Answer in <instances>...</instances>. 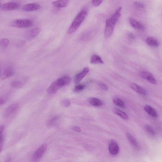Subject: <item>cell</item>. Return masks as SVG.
Masks as SVG:
<instances>
[{"label":"cell","instance_id":"1","mask_svg":"<svg viewBox=\"0 0 162 162\" xmlns=\"http://www.w3.org/2000/svg\"><path fill=\"white\" fill-rule=\"evenodd\" d=\"M71 81V78L68 76L56 80L48 87L47 89L48 93L51 94H55L59 89L69 84Z\"/></svg>","mask_w":162,"mask_h":162},{"label":"cell","instance_id":"2","mask_svg":"<svg viewBox=\"0 0 162 162\" xmlns=\"http://www.w3.org/2000/svg\"><path fill=\"white\" fill-rule=\"evenodd\" d=\"M87 14L86 10H82L77 15L68 29L69 34L73 33L77 30L85 19Z\"/></svg>","mask_w":162,"mask_h":162},{"label":"cell","instance_id":"3","mask_svg":"<svg viewBox=\"0 0 162 162\" xmlns=\"http://www.w3.org/2000/svg\"><path fill=\"white\" fill-rule=\"evenodd\" d=\"M33 22L29 19H17L14 20L11 23V25L16 27L25 28L31 26Z\"/></svg>","mask_w":162,"mask_h":162},{"label":"cell","instance_id":"4","mask_svg":"<svg viewBox=\"0 0 162 162\" xmlns=\"http://www.w3.org/2000/svg\"><path fill=\"white\" fill-rule=\"evenodd\" d=\"M47 148L46 144H43L36 151L32 156V162H38L46 152Z\"/></svg>","mask_w":162,"mask_h":162},{"label":"cell","instance_id":"5","mask_svg":"<svg viewBox=\"0 0 162 162\" xmlns=\"http://www.w3.org/2000/svg\"><path fill=\"white\" fill-rule=\"evenodd\" d=\"M139 75L140 77L146 80L149 82L153 84H157V81L152 73L147 71H143L140 73Z\"/></svg>","mask_w":162,"mask_h":162},{"label":"cell","instance_id":"6","mask_svg":"<svg viewBox=\"0 0 162 162\" xmlns=\"http://www.w3.org/2000/svg\"><path fill=\"white\" fill-rule=\"evenodd\" d=\"M41 31V30L39 28H35L29 30L25 33V38L27 40H32L38 35Z\"/></svg>","mask_w":162,"mask_h":162},{"label":"cell","instance_id":"7","mask_svg":"<svg viewBox=\"0 0 162 162\" xmlns=\"http://www.w3.org/2000/svg\"><path fill=\"white\" fill-rule=\"evenodd\" d=\"M20 5V4L18 2H9L3 4L1 7V9L4 11L13 10L19 8Z\"/></svg>","mask_w":162,"mask_h":162},{"label":"cell","instance_id":"8","mask_svg":"<svg viewBox=\"0 0 162 162\" xmlns=\"http://www.w3.org/2000/svg\"><path fill=\"white\" fill-rule=\"evenodd\" d=\"M19 107L18 104H14L8 107L4 113V116L5 117H8L12 115L17 111Z\"/></svg>","mask_w":162,"mask_h":162},{"label":"cell","instance_id":"9","mask_svg":"<svg viewBox=\"0 0 162 162\" xmlns=\"http://www.w3.org/2000/svg\"><path fill=\"white\" fill-rule=\"evenodd\" d=\"M106 25L105 35L106 38L107 39L112 35L114 29L115 25L109 22H107Z\"/></svg>","mask_w":162,"mask_h":162},{"label":"cell","instance_id":"10","mask_svg":"<svg viewBox=\"0 0 162 162\" xmlns=\"http://www.w3.org/2000/svg\"><path fill=\"white\" fill-rule=\"evenodd\" d=\"M89 71L88 68H85L82 71L75 75L74 79V82L76 83H79L88 74Z\"/></svg>","mask_w":162,"mask_h":162},{"label":"cell","instance_id":"11","mask_svg":"<svg viewBox=\"0 0 162 162\" xmlns=\"http://www.w3.org/2000/svg\"><path fill=\"white\" fill-rule=\"evenodd\" d=\"M119 150V147L116 142L114 140H112L109 147L110 153L112 155H116L118 153Z\"/></svg>","mask_w":162,"mask_h":162},{"label":"cell","instance_id":"12","mask_svg":"<svg viewBox=\"0 0 162 162\" xmlns=\"http://www.w3.org/2000/svg\"><path fill=\"white\" fill-rule=\"evenodd\" d=\"M14 73L13 69L10 67L5 68L1 75V79L4 80L11 77Z\"/></svg>","mask_w":162,"mask_h":162},{"label":"cell","instance_id":"13","mask_svg":"<svg viewBox=\"0 0 162 162\" xmlns=\"http://www.w3.org/2000/svg\"><path fill=\"white\" fill-rule=\"evenodd\" d=\"M40 6L39 4L31 3L27 4L23 8V10L26 12H32L39 9Z\"/></svg>","mask_w":162,"mask_h":162},{"label":"cell","instance_id":"14","mask_svg":"<svg viewBox=\"0 0 162 162\" xmlns=\"http://www.w3.org/2000/svg\"><path fill=\"white\" fill-rule=\"evenodd\" d=\"M131 25L135 29L139 30H143L145 29L144 25L135 19L131 18L129 19Z\"/></svg>","mask_w":162,"mask_h":162},{"label":"cell","instance_id":"15","mask_svg":"<svg viewBox=\"0 0 162 162\" xmlns=\"http://www.w3.org/2000/svg\"><path fill=\"white\" fill-rule=\"evenodd\" d=\"M129 86L132 89L139 94L143 95L146 94L145 90L136 83H131L129 84Z\"/></svg>","mask_w":162,"mask_h":162},{"label":"cell","instance_id":"16","mask_svg":"<svg viewBox=\"0 0 162 162\" xmlns=\"http://www.w3.org/2000/svg\"><path fill=\"white\" fill-rule=\"evenodd\" d=\"M126 136L129 141L135 149L139 150L140 149L139 145L137 140L130 134L127 133Z\"/></svg>","mask_w":162,"mask_h":162},{"label":"cell","instance_id":"17","mask_svg":"<svg viewBox=\"0 0 162 162\" xmlns=\"http://www.w3.org/2000/svg\"><path fill=\"white\" fill-rule=\"evenodd\" d=\"M145 111L151 116L157 117L158 114L157 112L152 107L149 105L145 106L144 107Z\"/></svg>","mask_w":162,"mask_h":162},{"label":"cell","instance_id":"18","mask_svg":"<svg viewBox=\"0 0 162 162\" xmlns=\"http://www.w3.org/2000/svg\"><path fill=\"white\" fill-rule=\"evenodd\" d=\"M147 44L150 46L156 47L159 45L158 41L152 37H148L146 39Z\"/></svg>","mask_w":162,"mask_h":162},{"label":"cell","instance_id":"19","mask_svg":"<svg viewBox=\"0 0 162 162\" xmlns=\"http://www.w3.org/2000/svg\"><path fill=\"white\" fill-rule=\"evenodd\" d=\"M88 101L89 103L94 106L100 107L103 105L102 101L98 98H91L89 99Z\"/></svg>","mask_w":162,"mask_h":162},{"label":"cell","instance_id":"20","mask_svg":"<svg viewBox=\"0 0 162 162\" xmlns=\"http://www.w3.org/2000/svg\"><path fill=\"white\" fill-rule=\"evenodd\" d=\"M90 62L93 64H103L104 62L101 57L97 55H94L91 57V59Z\"/></svg>","mask_w":162,"mask_h":162},{"label":"cell","instance_id":"21","mask_svg":"<svg viewBox=\"0 0 162 162\" xmlns=\"http://www.w3.org/2000/svg\"><path fill=\"white\" fill-rule=\"evenodd\" d=\"M68 1L66 0L57 1L53 2L52 4L56 7L62 8L66 7L68 4Z\"/></svg>","mask_w":162,"mask_h":162},{"label":"cell","instance_id":"22","mask_svg":"<svg viewBox=\"0 0 162 162\" xmlns=\"http://www.w3.org/2000/svg\"><path fill=\"white\" fill-rule=\"evenodd\" d=\"M113 112L115 114L121 117L124 120H128V116L125 112L117 109H115L113 110Z\"/></svg>","mask_w":162,"mask_h":162},{"label":"cell","instance_id":"23","mask_svg":"<svg viewBox=\"0 0 162 162\" xmlns=\"http://www.w3.org/2000/svg\"><path fill=\"white\" fill-rule=\"evenodd\" d=\"M113 102L116 106L122 108L125 107V102L121 99L118 98H115L113 99Z\"/></svg>","mask_w":162,"mask_h":162},{"label":"cell","instance_id":"24","mask_svg":"<svg viewBox=\"0 0 162 162\" xmlns=\"http://www.w3.org/2000/svg\"><path fill=\"white\" fill-rule=\"evenodd\" d=\"M10 85L13 88H21L22 87L23 85L22 83L18 80L13 81V82H11Z\"/></svg>","mask_w":162,"mask_h":162},{"label":"cell","instance_id":"25","mask_svg":"<svg viewBox=\"0 0 162 162\" xmlns=\"http://www.w3.org/2000/svg\"><path fill=\"white\" fill-rule=\"evenodd\" d=\"M85 88V85L82 84H78L75 86L74 91L75 93L80 92L83 91Z\"/></svg>","mask_w":162,"mask_h":162},{"label":"cell","instance_id":"26","mask_svg":"<svg viewBox=\"0 0 162 162\" xmlns=\"http://www.w3.org/2000/svg\"><path fill=\"white\" fill-rule=\"evenodd\" d=\"M58 119L57 117H55L51 119L48 121V126H55L56 124Z\"/></svg>","mask_w":162,"mask_h":162},{"label":"cell","instance_id":"27","mask_svg":"<svg viewBox=\"0 0 162 162\" xmlns=\"http://www.w3.org/2000/svg\"><path fill=\"white\" fill-rule=\"evenodd\" d=\"M145 129L147 132L151 135L154 136L155 135V132L152 128L149 125H146L145 126Z\"/></svg>","mask_w":162,"mask_h":162},{"label":"cell","instance_id":"28","mask_svg":"<svg viewBox=\"0 0 162 162\" xmlns=\"http://www.w3.org/2000/svg\"><path fill=\"white\" fill-rule=\"evenodd\" d=\"M135 7L137 9L140 10H142L144 9V5L142 3L136 1L134 2Z\"/></svg>","mask_w":162,"mask_h":162},{"label":"cell","instance_id":"29","mask_svg":"<svg viewBox=\"0 0 162 162\" xmlns=\"http://www.w3.org/2000/svg\"><path fill=\"white\" fill-rule=\"evenodd\" d=\"M1 43L3 47H7L9 45L10 41L7 39H4L1 40Z\"/></svg>","mask_w":162,"mask_h":162},{"label":"cell","instance_id":"30","mask_svg":"<svg viewBox=\"0 0 162 162\" xmlns=\"http://www.w3.org/2000/svg\"><path fill=\"white\" fill-rule=\"evenodd\" d=\"M61 104L64 107H68L71 105V102L69 100L65 99L63 100L62 101Z\"/></svg>","mask_w":162,"mask_h":162},{"label":"cell","instance_id":"31","mask_svg":"<svg viewBox=\"0 0 162 162\" xmlns=\"http://www.w3.org/2000/svg\"><path fill=\"white\" fill-rule=\"evenodd\" d=\"M100 87L103 90L107 91L108 90V87L107 85L105 83L102 82H100L99 83Z\"/></svg>","mask_w":162,"mask_h":162},{"label":"cell","instance_id":"32","mask_svg":"<svg viewBox=\"0 0 162 162\" xmlns=\"http://www.w3.org/2000/svg\"><path fill=\"white\" fill-rule=\"evenodd\" d=\"M102 1H92V3L94 5L95 7H97L99 6L102 2Z\"/></svg>","mask_w":162,"mask_h":162},{"label":"cell","instance_id":"33","mask_svg":"<svg viewBox=\"0 0 162 162\" xmlns=\"http://www.w3.org/2000/svg\"><path fill=\"white\" fill-rule=\"evenodd\" d=\"M72 129L74 131L78 132H82V129L79 127L76 126H73L72 127Z\"/></svg>","mask_w":162,"mask_h":162},{"label":"cell","instance_id":"34","mask_svg":"<svg viewBox=\"0 0 162 162\" xmlns=\"http://www.w3.org/2000/svg\"><path fill=\"white\" fill-rule=\"evenodd\" d=\"M128 38L129 39L131 40L134 39L135 38V35L132 33H129L128 35Z\"/></svg>","mask_w":162,"mask_h":162},{"label":"cell","instance_id":"35","mask_svg":"<svg viewBox=\"0 0 162 162\" xmlns=\"http://www.w3.org/2000/svg\"><path fill=\"white\" fill-rule=\"evenodd\" d=\"M4 136L3 135L1 134V141H0V142H1V150L2 149V145L3 144V142H4Z\"/></svg>","mask_w":162,"mask_h":162},{"label":"cell","instance_id":"36","mask_svg":"<svg viewBox=\"0 0 162 162\" xmlns=\"http://www.w3.org/2000/svg\"><path fill=\"white\" fill-rule=\"evenodd\" d=\"M7 100V99L6 98H1V103H1V105H3L4 104L5 102H6V101Z\"/></svg>","mask_w":162,"mask_h":162},{"label":"cell","instance_id":"37","mask_svg":"<svg viewBox=\"0 0 162 162\" xmlns=\"http://www.w3.org/2000/svg\"><path fill=\"white\" fill-rule=\"evenodd\" d=\"M4 129V125H2L0 127V132L2 134L3 132Z\"/></svg>","mask_w":162,"mask_h":162},{"label":"cell","instance_id":"38","mask_svg":"<svg viewBox=\"0 0 162 162\" xmlns=\"http://www.w3.org/2000/svg\"><path fill=\"white\" fill-rule=\"evenodd\" d=\"M12 161V158H9L5 160V162H11Z\"/></svg>","mask_w":162,"mask_h":162}]
</instances>
